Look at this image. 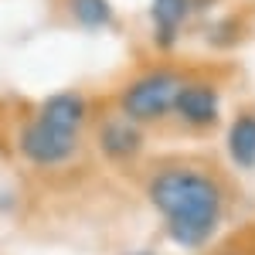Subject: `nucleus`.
<instances>
[{
	"label": "nucleus",
	"instance_id": "obj_1",
	"mask_svg": "<svg viewBox=\"0 0 255 255\" xmlns=\"http://www.w3.org/2000/svg\"><path fill=\"white\" fill-rule=\"evenodd\" d=\"M146 201L157 211L163 232L180 252H204L218 238L228 197L208 167L174 160L146 177Z\"/></svg>",
	"mask_w": 255,
	"mask_h": 255
},
{
	"label": "nucleus",
	"instance_id": "obj_2",
	"mask_svg": "<svg viewBox=\"0 0 255 255\" xmlns=\"http://www.w3.org/2000/svg\"><path fill=\"white\" fill-rule=\"evenodd\" d=\"M92 106L82 92H55L38 106V113L17 129V153L31 167L58 170L79 157L82 136Z\"/></svg>",
	"mask_w": 255,
	"mask_h": 255
},
{
	"label": "nucleus",
	"instance_id": "obj_3",
	"mask_svg": "<svg viewBox=\"0 0 255 255\" xmlns=\"http://www.w3.org/2000/svg\"><path fill=\"white\" fill-rule=\"evenodd\" d=\"M184 82L187 75L177 65H153V68L139 72L119 92V116L133 119L136 126L160 123L163 116L174 113V99Z\"/></svg>",
	"mask_w": 255,
	"mask_h": 255
},
{
	"label": "nucleus",
	"instance_id": "obj_4",
	"mask_svg": "<svg viewBox=\"0 0 255 255\" xmlns=\"http://www.w3.org/2000/svg\"><path fill=\"white\" fill-rule=\"evenodd\" d=\"M174 116L191 129H211L221 123V89L208 79H187L174 99Z\"/></svg>",
	"mask_w": 255,
	"mask_h": 255
},
{
	"label": "nucleus",
	"instance_id": "obj_5",
	"mask_svg": "<svg viewBox=\"0 0 255 255\" xmlns=\"http://www.w3.org/2000/svg\"><path fill=\"white\" fill-rule=\"evenodd\" d=\"M96 146L99 153L113 163H133L146 150V133L126 116H109L99 123L96 129Z\"/></svg>",
	"mask_w": 255,
	"mask_h": 255
},
{
	"label": "nucleus",
	"instance_id": "obj_6",
	"mask_svg": "<svg viewBox=\"0 0 255 255\" xmlns=\"http://www.w3.org/2000/svg\"><path fill=\"white\" fill-rule=\"evenodd\" d=\"M211 0H153L150 3V34L157 51H174L184 24L194 10H204Z\"/></svg>",
	"mask_w": 255,
	"mask_h": 255
},
{
	"label": "nucleus",
	"instance_id": "obj_7",
	"mask_svg": "<svg viewBox=\"0 0 255 255\" xmlns=\"http://www.w3.org/2000/svg\"><path fill=\"white\" fill-rule=\"evenodd\" d=\"M225 153L238 170H255V113H238L225 129Z\"/></svg>",
	"mask_w": 255,
	"mask_h": 255
},
{
	"label": "nucleus",
	"instance_id": "obj_8",
	"mask_svg": "<svg viewBox=\"0 0 255 255\" xmlns=\"http://www.w3.org/2000/svg\"><path fill=\"white\" fill-rule=\"evenodd\" d=\"M65 7H68L72 20L79 27H85V31H102V27H109L116 20L109 0H65Z\"/></svg>",
	"mask_w": 255,
	"mask_h": 255
},
{
	"label": "nucleus",
	"instance_id": "obj_9",
	"mask_svg": "<svg viewBox=\"0 0 255 255\" xmlns=\"http://www.w3.org/2000/svg\"><path fill=\"white\" fill-rule=\"evenodd\" d=\"M126 255H160V252H150V249H136V252H126Z\"/></svg>",
	"mask_w": 255,
	"mask_h": 255
},
{
	"label": "nucleus",
	"instance_id": "obj_10",
	"mask_svg": "<svg viewBox=\"0 0 255 255\" xmlns=\"http://www.w3.org/2000/svg\"><path fill=\"white\" fill-rule=\"evenodd\" d=\"M215 255H242V252H215Z\"/></svg>",
	"mask_w": 255,
	"mask_h": 255
}]
</instances>
